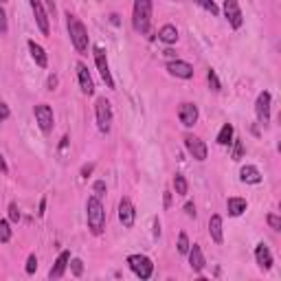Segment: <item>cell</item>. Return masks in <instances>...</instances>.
Returning a JSON list of instances; mask_svg holds the SVG:
<instances>
[{"label":"cell","mask_w":281,"mask_h":281,"mask_svg":"<svg viewBox=\"0 0 281 281\" xmlns=\"http://www.w3.org/2000/svg\"><path fill=\"white\" fill-rule=\"evenodd\" d=\"M86 220H88V228L93 235H101L106 228V209L101 204L99 196H90L86 202Z\"/></svg>","instance_id":"obj_1"},{"label":"cell","mask_w":281,"mask_h":281,"mask_svg":"<svg viewBox=\"0 0 281 281\" xmlns=\"http://www.w3.org/2000/svg\"><path fill=\"white\" fill-rule=\"evenodd\" d=\"M132 24L143 35L150 33L152 27V0H134V13H132Z\"/></svg>","instance_id":"obj_2"},{"label":"cell","mask_w":281,"mask_h":281,"mask_svg":"<svg viewBox=\"0 0 281 281\" xmlns=\"http://www.w3.org/2000/svg\"><path fill=\"white\" fill-rule=\"evenodd\" d=\"M68 18V33H70V42H73V47L79 51V53H86L88 51V31H86V27L81 24L79 18L75 16H66Z\"/></svg>","instance_id":"obj_3"},{"label":"cell","mask_w":281,"mask_h":281,"mask_svg":"<svg viewBox=\"0 0 281 281\" xmlns=\"http://www.w3.org/2000/svg\"><path fill=\"white\" fill-rule=\"evenodd\" d=\"M95 114H97V125H99V132L108 134L110 127H112V106L106 97L97 99V106H95Z\"/></svg>","instance_id":"obj_4"},{"label":"cell","mask_w":281,"mask_h":281,"mask_svg":"<svg viewBox=\"0 0 281 281\" xmlns=\"http://www.w3.org/2000/svg\"><path fill=\"white\" fill-rule=\"evenodd\" d=\"M127 264H130L132 273L141 279H150L152 273H154V264H152V259L145 257V255H130V257H127Z\"/></svg>","instance_id":"obj_5"},{"label":"cell","mask_w":281,"mask_h":281,"mask_svg":"<svg viewBox=\"0 0 281 281\" xmlns=\"http://www.w3.org/2000/svg\"><path fill=\"white\" fill-rule=\"evenodd\" d=\"M33 114H35V121H38L40 130H42L44 134H49V132L53 130V123H55V116H53V110H51V106H47V104L35 106Z\"/></svg>","instance_id":"obj_6"},{"label":"cell","mask_w":281,"mask_h":281,"mask_svg":"<svg viewBox=\"0 0 281 281\" xmlns=\"http://www.w3.org/2000/svg\"><path fill=\"white\" fill-rule=\"evenodd\" d=\"M95 64H97V70H99L101 79L106 81L108 88H114V79L110 75V66H108V59H106V51L101 47H95Z\"/></svg>","instance_id":"obj_7"},{"label":"cell","mask_w":281,"mask_h":281,"mask_svg":"<svg viewBox=\"0 0 281 281\" xmlns=\"http://www.w3.org/2000/svg\"><path fill=\"white\" fill-rule=\"evenodd\" d=\"M224 16H226L228 24H231L233 29L242 27L244 18H242V9H239L237 0H224Z\"/></svg>","instance_id":"obj_8"},{"label":"cell","mask_w":281,"mask_h":281,"mask_svg":"<svg viewBox=\"0 0 281 281\" xmlns=\"http://www.w3.org/2000/svg\"><path fill=\"white\" fill-rule=\"evenodd\" d=\"M29 4H31V9H33V16H35V22H38L40 31H42L44 35H49V31H51L49 13H47V9H44L42 0H29Z\"/></svg>","instance_id":"obj_9"},{"label":"cell","mask_w":281,"mask_h":281,"mask_svg":"<svg viewBox=\"0 0 281 281\" xmlns=\"http://www.w3.org/2000/svg\"><path fill=\"white\" fill-rule=\"evenodd\" d=\"M185 147L196 161H207V145H204V141H200L198 136L187 134L185 136Z\"/></svg>","instance_id":"obj_10"},{"label":"cell","mask_w":281,"mask_h":281,"mask_svg":"<svg viewBox=\"0 0 281 281\" xmlns=\"http://www.w3.org/2000/svg\"><path fill=\"white\" fill-rule=\"evenodd\" d=\"M167 70H169V75L180 77V79L193 77V66L189 62H182V59H171V62H167Z\"/></svg>","instance_id":"obj_11"},{"label":"cell","mask_w":281,"mask_h":281,"mask_svg":"<svg viewBox=\"0 0 281 281\" xmlns=\"http://www.w3.org/2000/svg\"><path fill=\"white\" fill-rule=\"evenodd\" d=\"M119 220L125 228L134 226V220H136V211H134V204L130 202V198H123L119 202Z\"/></svg>","instance_id":"obj_12"},{"label":"cell","mask_w":281,"mask_h":281,"mask_svg":"<svg viewBox=\"0 0 281 281\" xmlns=\"http://www.w3.org/2000/svg\"><path fill=\"white\" fill-rule=\"evenodd\" d=\"M255 112H257V119L262 121V123H268L270 121V93L268 90L259 93L257 104H255Z\"/></svg>","instance_id":"obj_13"},{"label":"cell","mask_w":281,"mask_h":281,"mask_svg":"<svg viewBox=\"0 0 281 281\" xmlns=\"http://www.w3.org/2000/svg\"><path fill=\"white\" fill-rule=\"evenodd\" d=\"M178 119H180V123L185 127L196 125V121H198V106L196 104H182L180 108H178Z\"/></svg>","instance_id":"obj_14"},{"label":"cell","mask_w":281,"mask_h":281,"mask_svg":"<svg viewBox=\"0 0 281 281\" xmlns=\"http://www.w3.org/2000/svg\"><path fill=\"white\" fill-rule=\"evenodd\" d=\"M77 77H79V86H81V93L84 95H93L95 93V81L90 77L88 68H86V64H77Z\"/></svg>","instance_id":"obj_15"},{"label":"cell","mask_w":281,"mask_h":281,"mask_svg":"<svg viewBox=\"0 0 281 281\" xmlns=\"http://www.w3.org/2000/svg\"><path fill=\"white\" fill-rule=\"evenodd\" d=\"M187 255H189V264H191V270L193 273H202V268H204V255H202V250L198 244H193V246H189L187 250Z\"/></svg>","instance_id":"obj_16"},{"label":"cell","mask_w":281,"mask_h":281,"mask_svg":"<svg viewBox=\"0 0 281 281\" xmlns=\"http://www.w3.org/2000/svg\"><path fill=\"white\" fill-rule=\"evenodd\" d=\"M68 262H70V253H68V250H62V253H59V257H57V262H55V266L51 268L49 277H51V279H62L66 266H68Z\"/></svg>","instance_id":"obj_17"},{"label":"cell","mask_w":281,"mask_h":281,"mask_svg":"<svg viewBox=\"0 0 281 281\" xmlns=\"http://www.w3.org/2000/svg\"><path fill=\"white\" fill-rule=\"evenodd\" d=\"M255 259H257L259 268H264V270H268L273 266V255H270V248L264 242H259L257 248H255Z\"/></svg>","instance_id":"obj_18"},{"label":"cell","mask_w":281,"mask_h":281,"mask_svg":"<svg viewBox=\"0 0 281 281\" xmlns=\"http://www.w3.org/2000/svg\"><path fill=\"white\" fill-rule=\"evenodd\" d=\"M239 178H242V182H248V185H257V182H262V173L255 165H244L242 171H239Z\"/></svg>","instance_id":"obj_19"},{"label":"cell","mask_w":281,"mask_h":281,"mask_svg":"<svg viewBox=\"0 0 281 281\" xmlns=\"http://www.w3.org/2000/svg\"><path fill=\"white\" fill-rule=\"evenodd\" d=\"M209 235L216 244H222L224 235H222V218L220 216H211L209 218Z\"/></svg>","instance_id":"obj_20"},{"label":"cell","mask_w":281,"mask_h":281,"mask_svg":"<svg viewBox=\"0 0 281 281\" xmlns=\"http://www.w3.org/2000/svg\"><path fill=\"white\" fill-rule=\"evenodd\" d=\"M29 51H31V57L35 59V64H38L40 68H47L49 57H47V53H44V49L40 47V44H35L33 40H31V42H29Z\"/></svg>","instance_id":"obj_21"},{"label":"cell","mask_w":281,"mask_h":281,"mask_svg":"<svg viewBox=\"0 0 281 281\" xmlns=\"http://www.w3.org/2000/svg\"><path fill=\"white\" fill-rule=\"evenodd\" d=\"M246 200H244V198H228L226 200V209H228V216H242L244 211H246Z\"/></svg>","instance_id":"obj_22"},{"label":"cell","mask_w":281,"mask_h":281,"mask_svg":"<svg viewBox=\"0 0 281 281\" xmlns=\"http://www.w3.org/2000/svg\"><path fill=\"white\" fill-rule=\"evenodd\" d=\"M158 40H163L165 44H173L178 40V29L173 27V24H165V27H161V31H158Z\"/></svg>","instance_id":"obj_23"},{"label":"cell","mask_w":281,"mask_h":281,"mask_svg":"<svg viewBox=\"0 0 281 281\" xmlns=\"http://www.w3.org/2000/svg\"><path fill=\"white\" fill-rule=\"evenodd\" d=\"M173 189H176L178 196H187L189 182H187V178L182 176V173H176V176H173Z\"/></svg>","instance_id":"obj_24"},{"label":"cell","mask_w":281,"mask_h":281,"mask_svg":"<svg viewBox=\"0 0 281 281\" xmlns=\"http://www.w3.org/2000/svg\"><path fill=\"white\" fill-rule=\"evenodd\" d=\"M231 139H233V125L224 123L222 130H220V134H218V143H220V145H228V143H233Z\"/></svg>","instance_id":"obj_25"},{"label":"cell","mask_w":281,"mask_h":281,"mask_svg":"<svg viewBox=\"0 0 281 281\" xmlns=\"http://www.w3.org/2000/svg\"><path fill=\"white\" fill-rule=\"evenodd\" d=\"M11 239V224L7 220H0V242L7 244Z\"/></svg>","instance_id":"obj_26"},{"label":"cell","mask_w":281,"mask_h":281,"mask_svg":"<svg viewBox=\"0 0 281 281\" xmlns=\"http://www.w3.org/2000/svg\"><path fill=\"white\" fill-rule=\"evenodd\" d=\"M196 4H200V7L204 9V11H209V13H211V16H218V13H220L218 4L213 2V0H196Z\"/></svg>","instance_id":"obj_27"},{"label":"cell","mask_w":281,"mask_h":281,"mask_svg":"<svg viewBox=\"0 0 281 281\" xmlns=\"http://www.w3.org/2000/svg\"><path fill=\"white\" fill-rule=\"evenodd\" d=\"M207 81H209V86H211L213 93H220V90H222V86H220V79H218V75H216V70H213V68H209Z\"/></svg>","instance_id":"obj_28"},{"label":"cell","mask_w":281,"mask_h":281,"mask_svg":"<svg viewBox=\"0 0 281 281\" xmlns=\"http://www.w3.org/2000/svg\"><path fill=\"white\" fill-rule=\"evenodd\" d=\"M189 237H187V233H180L178 235V253L180 255H187V250H189Z\"/></svg>","instance_id":"obj_29"},{"label":"cell","mask_w":281,"mask_h":281,"mask_svg":"<svg viewBox=\"0 0 281 281\" xmlns=\"http://www.w3.org/2000/svg\"><path fill=\"white\" fill-rule=\"evenodd\" d=\"M242 158H244V143L235 141V145H233V161H242Z\"/></svg>","instance_id":"obj_30"},{"label":"cell","mask_w":281,"mask_h":281,"mask_svg":"<svg viewBox=\"0 0 281 281\" xmlns=\"http://www.w3.org/2000/svg\"><path fill=\"white\" fill-rule=\"evenodd\" d=\"M9 220H11V222H20V209L16 202L9 204Z\"/></svg>","instance_id":"obj_31"},{"label":"cell","mask_w":281,"mask_h":281,"mask_svg":"<svg viewBox=\"0 0 281 281\" xmlns=\"http://www.w3.org/2000/svg\"><path fill=\"white\" fill-rule=\"evenodd\" d=\"M70 268H73L75 277H79V275L84 273V262H81V259H73V262H70Z\"/></svg>","instance_id":"obj_32"},{"label":"cell","mask_w":281,"mask_h":281,"mask_svg":"<svg viewBox=\"0 0 281 281\" xmlns=\"http://www.w3.org/2000/svg\"><path fill=\"white\" fill-rule=\"evenodd\" d=\"M35 268H38V257H35V255H29V259H27V275H33Z\"/></svg>","instance_id":"obj_33"},{"label":"cell","mask_w":281,"mask_h":281,"mask_svg":"<svg viewBox=\"0 0 281 281\" xmlns=\"http://www.w3.org/2000/svg\"><path fill=\"white\" fill-rule=\"evenodd\" d=\"M266 220H268L270 228H275V231H279V228H281V218H279V216H275V213H270V216L266 218Z\"/></svg>","instance_id":"obj_34"},{"label":"cell","mask_w":281,"mask_h":281,"mask_svg":"<svg viewBox=\"0 0 281 281\" xmlns=\"http://www.w3.org/2000/svg\"><path fill=\"white\" fill-rule=\"evenodd\" d=\"M9 31V22H7V13L4 9L0 7V33H7Z\"/></svg>","instance_id":"obj_35"},{"label":"cell","mask_w":281,"mask_h":281,"mask_svg":"<svg viewBox=\"0 0 281 281\" xmlns=\"http://www.w3.org/2000/svg\"><path fill=\"white\" fill-rule=\"evenodd\" d=\"M9 119V106L4 104L2 99H0V123H2V121H7Z\"/></svg>","instance_id":"obj_36"},{"label":"cell","mask_w":281,"mask_h":281,"mask_svg":"<svg viewBox=\"0 0 281 281\" xmlns=\"http://www.w3.org/2000/svg\"><path fill=\"white\" fill-rule=\"evenodd\" d=\"M95 193H97V196H104V193H106V182L104 180L95 182Z\"/></svg>","instance_id":"obj_37"},{"label":"cell","mask_w":281,"mask_h":281,"mask_svg":"<svg viewBox=\"0 0 281 281\" xmlns=\"http://www.w3.org/2000/svg\"><path fill=\"white\" fill-rule=\"evenodd\" d=\"M93 169H95V165H93V163H88V165H84V167H81V176H84V178H88L90 173H93Z\"/></svg>","instance_id":"obj_38"},{"label":"cell","mask_w":281,"mask_h":281,"mask_svg":"<svg viewBox=\"0 0 281 281\" xmlns=\"http://www.w3.org/2000/svg\"><path fill=\"white\" fill-rule=\"evenodd\" d=\"M185 211H187L189 218H196V207H193V202H187L185 204Z\"/></svg>","instance_id":"obj_39"},{"label":"cell","mask_w":281,"mask_h":281,"mask_svg":"<svg viewBox=\"0 0 281 281\" xmlns=\"http://www.w3.org/2000/svg\"><path fill=\"white\" fill-rule=\"evenodd\" d=\"M0 171H2V173H7V171H9L7 161H4V156H2V154H0Z\"/></svg>","instance_id":"obj_40"},{"label":"cell","mask_w":281,"mask_h":281,"mask_svg":"<svg viewBox=\"0 0 281 281\" xmlns=\"http://www.w3.org/2000/svg\"><path fill=\"white\" fill-rule=\"evenodd\" d=\"M44 211H47V198H42V202H40V211H38V216H44Z\"/></svg>","instance_id":"obj_41"},{"label":"cell","mask_w":281,"mask_h":281,"mask_svg":"<svg viewBox=\"0 0 281 281\" xmlns=\"http://www.w3.org/2000/svg\"><path fill=\"white\" fill-rule=\"evenodd\" d=\"M161 235V222H158V218L154 220V237H158Z\"/></svg>","instance_id":"obj_42"},{"label":"cell","mask_w":281,"mask_h":281,"mask_svg":"<svg viewBox=\"0 0 281 281\" xmlns=\"http://www.w3.org/2000/svg\"><path fill=\"white\" fill-rule=\"evenodd\" d=\"M55 86H57V77L53 75V77H49V90H53Z\"/></svg>","instance_id":"obj_43"},{"label":"cell","mask_w":281,"mask_h":281,"mask_svg":"<svg viewBox=\"0 0 281 281\" xmlns=\"http://www.w3.org/2000/svg\"><path fill=\"white\" fill-rule=\"evenodd\" d=\"M169 207H171V193L165 191V209H169Z\"/></svg>","instance_id":"obj_44"},{"label":"cell","mask_w":281,"mask_h":281,"mask_svg":"<svg viewBox=\"0 0 281 281\" xmlns=\"http://www.w3.org/2000/svg\"><path fill=\"white\" fill-rule=\"evenodd\" d=\"M47 2V7L51 9V11H55V0H44Z\"/></svg>","instance_id":"obj_45"},{"label":"cell","mask_w":281,"mask_h":281,"mask_svg":"<svg viewBox=\"0 0 281 281\" xmlns=\"http://www.w3.org/2000/svg\"><path fill=\"white\" fill-rule=\"evenodd\" d=\"M66 143H68V136H64V139H62V143H59V150H64Z\"/></svg>","instance_id":"obj_46"},{"label":"cell","mask_w":281,"mask_h":281,"mask_svg":"<svg viewBox=\"0 0 281 281\" xmlns=\"http://www.w3.org/2000/svg\"><path fill=\"white\" fill-rule=\"evenodd\" d=\"M0 2H7V0H0Z\"/></svg>","instance_id":"obj_47"}]
</instances>
